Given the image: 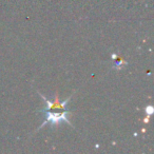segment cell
<instances>
[{
	"label": "cell",
	"instance_id": "obj_2",
	"mask_svg": "<svg viewBox=\"0 0 154 154\" xmlns=\"http://www.w3.org/2000/svg\"><path fill=\"white\" fill-rule=\"evenodd\" d=\"M122 64H127V62L126 61H124V60H116L115 61V68L116 69H118V70H122Z\"/></svg>",
	"mask_w": 154,
	"mask_h": 154
},
{
	"label": "cell",
	"instance_id": "obj_1",
	"mask_svg": "<svg viewBox=\"0 0 154 154\" xmlns=\"http://www.w3.org/2000/svg\"><path fill=\"white\" fill-rule=\"evenodd\" d=\"M39 95L45 103V108L40 111L45 112V120L41 124V126L37 130L42 129L45 125H51L52 127H56L58 125L62 124V122H66L68 125L72 126L70 119H69L70 111L66 110V106H68V103L70 101V99L72 98V95H70V97H68L63 101L59 100L58 94H55V98H54L53 101L45 98V95L40 94V93H39Z\"/></svg>",
	"mask_w": 154,
	"mask_h": 154
}]
</instances>
